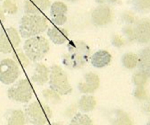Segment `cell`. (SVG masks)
Instances as JSON below:
<instances>
[{
	"instance_id": "1",
	"label": "cell",
	"mask_w": 150,
	"mask_h": 125,
	"mask_svg": "<svg viewBox=\"0 0 150 125\" xmlns=\"http://www.w3.org/2000/svg\"><path fill=\"white\" fill-rule=\"evenodd\" d=\"M90 48L85 43L72 40L68 44V52L63 56V62L67 67L80 68L87 62Z\"/></svg>"
},
{
	"instance_id": "2",
	"label": "cell",
	"mask_w": 150,
	"mask_h": 125,
	"mask_svg": "<svg viewBox=\"0 0 150 125\" xmlns=\"http://www.w3.org/2000/svg\"><path fill=\"white\" fill-rule=\"evenodd\" d=\"M47 26V19L43 15H25L20 23V35L23 38L33 37L45 32Z\"/></svg>"
},
{
	"instance_id": "3",
	"label": "cell",
	"mask_w": 150,
	"mask_h": 125,
	"mask_svg": "<svg viewBox=\"0 0 150 125\" xmlns=\"http://www.w3.org/2000/svg\"><path fill=\"white\" fill-rule=\"evenodd\" d=\"M49 42L42 36H36L27 39L23 45L26 56L33 61H38L44 58L49 51Z\"/></svg>"
},
{
	"instance_id": "4",
	"label": "cell",
	"mask_w": 150,
	"mask_h": 125,
	"mask_svg": "<svg viewBox=\"0 0 150 125\" xmlns=\"http://www.w3.org/2000/svg\"><path fill=\"white\" fill-rule=\"evenodd\" d=\"M52 117V110L45 104L35 101L26 109V118L34 125H45Z\"/></svg>"
},
{
	"instance_id": "5",
	"label": "cell",
	"mask_w": 150,
	"mask_h": 125,
	"mask_svg": "<svg viewBox=\"0 0 150 125\" xmlns=\"http://www.w3.org/2000/svg\"><path fill=\"white\" fill-rule=\"evenodd\" d=\"M49 85L53 91L61 95H67L72 89L67 75L58 65H53L51 69Z\"/></svg>"
},
{
	"instance_id": "6",
	"label": "cell",
	"mask_w": 150,
	"mask_h": 125,
	"mask_svg": "<svg viewBox=\"0 0 150 125\" xmlns=\"http://www.w3.org/2000/svg\"><path fill=\"white\" fill-rule=\"evenodd\" d=\"M33 96V90L29 81L27 79H21L8 89V96L12 100L27 103Z\"/></svg>"
},
{
	"instance_id": "7",
	"label": "cell",
	"mask_w": 150,
	"mask_h": 125,
	"mask_svg": "<svg viewBox=\"0 0 150 125\" xmlns=\"http://www.w3.org/2000/svg\"><path fill=\"white\" fill-rule=\"evenodd\" d=\"M20 43V35L15 28L9 27L0 30V52L11 53Z\"/></svg>"
},
{
	"instance_id": "8",
	"label": "cell",
	"mask_w": 150,
	"mask_h": 125,
	"mask_svg": "<svg viewBox=\"0 0 150 125\" xmlns=\"http://www.w3.org/2000/svg\"><path fill=\"white\" fill-rule=\"evenodd\" d=\"M20 76V69L13 60L6 58L0 62V81L3 84L13 83Z\"/></svg>"
},
{
	"instance_id": "9",
	"label": "cell",
	"mask_w": 150,
	"mask_h": 125,
	"mask_svg": "<svg viewBox=\"0 0 150 125\" xmlns=\"http://www.w3.org/2000/svg\"><path fill=\"white\" fill-rule=\"evenodd\" d=\"M112 11L107 6H100L93 12V21L96 26H103L108 24L112 20Z\"/></svg>"
},
{
	"instance_id": "10",
	"label": "cell",
	"mask_w": 150,
	"mask_h": 125,
	"mask_svg": "<svg viewBox=\"0 0 150 125\" xmlns=\"http://www.w3.org/2000/svg\"><path fill=\"white\" fill-rule=\"evenodd\" d=\"M67 6L62 2H55L51 6V16L52 22L58 26H62L66 22Z\"/></svg>"
},
{
	"instance_id": "11",
	"label": "cell",
	"mask_w": 150,
	"mask_h": 125,
	"mask_svg": "<svg viewBox=\"0 0 150 125\" xmlns=\"http://www.w3.org/2000/svg\"><path fill=\"white\" fill-rule=\"evenodd\" d=\"M100 78L99 76L93 72L86 73L84 76V81L79 83L78 88L83 93H91L99 88Z\"/></svg>"
},
{
	"instance_id": "12",
	"label": "cell",
	"mask_w": 150,
	"mask_h": 125,
	"mask_svg": "<svg viewBox=\"0 0 150 125\" xmlns=\"http://www.w3.org/2000/svg\"><path fill=\"white\" fill-rule=\"evenodd\" d=\"M51 6L48 0H34L27 1L24 4V10L27 15H40Z\"/></svg>"
},
{
	"instance_id": "13",
	"label": "cell",
	"mask_w": 150,
	"mask_h": 125,
	"mask_svg": "<svg viewBox=\"0 0 150 125\" xmlns=\"http://www.w3.org/2000/svg\"><path fill=\"white\" fill-rule=\"evenodd\" d=\"M150 23L148 20H142L138 23L134 30V37L139 42H149L150 37Z\"/></svg>"
},
{
	"instance_id": "14",
	"label": "cell",
	"mask_w": 150,
	"mask_h": 125,
	"mask_svg": "<svg viewBox=\"0 0 150 125\" xmlns=\"http://www.w3.org/2000/svg\"><path fill=\"white\" fill-rule=\"evenodd\" d=\"M47 35L53 43L57 45H61L67 40L69 34L67 30L61 27H52L47 30Z\"/></svg>"
},
{
	"instance_id": "15",
	"label": "cell",
	"mask_w": 150,
	"mask_h": 125,
	"mask_svg": "<svg viewBox=\"0 0 150 125\" xmlns=\"http://www.w3.org/2000/svg\"><path fill=\"white\" fill-rule=\"evenodd\" d=\"M110 61H111V54L104 50L96 52L91 57V63L96 68L105 67L110 64Z\"/></svg>"
},
{
	"instance_id": "16",
	"label": "cell",
	"mask_w": 150,
	"mask_h": 125,
	"mask_svg": "<svg viewBox=\"0 0 150 125\" xmlns=\"http://www.w3.org/2000/svg\"><path fill=\"white\" fill-rule=\"evenodd\" d=\"M49 70L46 65L41 63H38L36 65L34 75L32 76V80L38 85H44L48 80Z\"/></svg>"
},
{
	"instance_id": "17",
	"label": "cell",
	"mask_w": 150,
	"mask_h": 125,
	"mask_svg": "<svg viewBox=\"0 0 150 125\" xmlns=\"http://www.w3.org/2000/svg\"><path fill=\"white\" fill-rule=\"evenodd\" d=\"M149 48L147 47L144 49L141 52L139 55L138 63H139V68L142 71H144L148 76H149V69H150V59H149Z\"/></svg>"
},
{
	"instance_id": "18",
	"label": "cell",
	"mask_w": 150,
	"mask_h": 125,
	"mask_svg": "<svg viewBox=\"0 0 150 125\" xmlns=\"http://www.w3.org/2000/svg\"><path fill=\"white\" fill-rule=\"evenodd\" d=\"M96 104L95 97L92 96H83L79 102V107L83 112H90L94 109Z\"/></svg>"
},
{
	"instance_id": "19",
	"label": "cell",
	"mask_w": 150,
	"mask_h": 125,
	"mask_svg": "<svg viewBox=\"0 0 150 125\" xmlns=\"http://www.w3.org/2000/svg\"><path fill=\"white\" fill-rule=\"evenodd\" d=\"M7 125H25L24 113L21 110H13L9 115Z\"/></svg>"
},
{
	"instance_id": "20",
	"label": "cell",
	"mask_w": 150,
	"mask_h": 125,
	"mask_svg": "<svg viewBox=\"0 0 150 125\" xmlns=\"http://www.w3.org/2000/svg\"><path fill=\"white\" fill-rule=\"evenodd\" d=\"M113 125H132L128 114L121 110H116L113 114Z\"/></svg>"
},
{
	"instance_id": "21",
	"label": "cell",
	"mask_w": 150,
	"mask_h": 125,
	"mask_svg": "<svg viewBox=\"0 0 150 125\" xmlns=\"http://www.w3.org/2000/svg\"><path fill=\"white\" fill-rule=\"evenodd\" d=\"M139 57L134 53H126L123 55L122 58V63L123 65L127 69H134L138 65Z\"/></svg>"
},
{
	"instance_id": "22",
	"label": "cell",
	"mask_w": 150,
	"mask_h": 125,
	"mask_svg": "<svg viewBox=\"0 0 150 125\" xmlns=\"http://www.w3.org/2000/svg\"><path fill=\"white\" fill-rule=\"evenodd\" d=\"M69 125H93V122L87 115L78 114L73 117Z\"/></svg>"
},
{
	"instance_id": "23",
	"label": "cell",
	"mask_w": 150,
	"mask_h": 125,
	"mask_svg": "<svg viewBox=\"0 0 150 125\" xmlns=\"http://www.w3.org/2000/svg\"><path fill=\"white\" fill-rule=\"evenodd\" d=\"M149 76L146 73H145L144 71H139L134 75L133 79H134V84L137 86H143L146 83L147 80H148Z\"/></svg>"
},
{
	"instance_id": "24",
	"label": "cell",
	"mask_w": 150,
	"mask_h": 125,
	"mask_svg": "<svg viewBox=\"0 0 150 125\" xmlns=\"http://www.w3.org/2000/svg\"><path fill=\"white\" fill-rule=\"evenodd\" d=\"M43 96L47 100L51 101L53 103H57L60 101V96L54 91H51L49 89H45L43 91Z\"/></svg>"
},
{
	"instance_id": "25",
	"label": "cell",
	"mask_w": 150,
	"mask_h": 125,
	"mask_svg": "<svg viewBox=\"0 0 150 125\" xmlns=\"http://www.w3.org/2000/svg\"><path fill=\"white\" fill-rule=\"evenodd\" d=\"M2 8L4 9V12L9 14H15L17 12V6L16 2L13 1H5L2 3Z\"/></svg>"
},
{
	"instance_id": "26",
	"label": "cell",
	"mask_w": 150,
	"mask_h": 125,
	"mask_svg": "<svg viewBox=\"0 0 150 125\" xmlns=\"http://www.w3.org/2000/svg\"><path fill=\"white\" fill-rule=\"evenodd\" d=\"M14 58L18 62H20L23 67H26L29 64L28 58L26 57L24 54L20 52V50H16V52L14 54Z\"/></svg>"
},
{
	"instance_id": "27",
	"label": "cell",
	"mask_w": 150,
	"mask_h": 125,
	"mask_svg": "<svg viewBox=\"0 0 150 125\" xmlns=\"http://www.w3.org/2000/svg\"><path fill=\"white\" fill-rule=\"evenodd\" d=\"M135 96L139 99H145L146 97V90L143 88V86H137V89L135 90Z\"/></svg>"
},
{
	"instance_id": "28",
	"label": "cell",
	"mask_w": 150,
	"mask_h": 125,
	"mask_svg": "<svg viewBox=\"0 0 150 125\" xmlns=\"http://www.w3.org/2000/svg\"><path fill=\"white\" fill-rule=\"evenodd\" d=\"M5 20V16H4V12L2 10V9L0 6V24L2 23Z\"/></svg>"
},
{
	"instance_id": "29",
	"label": "cell",
	"mask_w": 150,
	"mask_h": 125,
	"mask_svg": "<svg viewBox=\"0 0 150 125\" xmlns=\"http://www.w3.org/2000/svg\"><path fill=\"white\" fill-rule=\"evenodd\" d=\"M47 125H63V124L61 123H52V124H47Z\"/></svg>"
}]
</instances>
